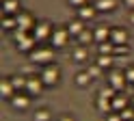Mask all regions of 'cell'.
I'll return each instance as SVG.
<instances>
[{"mask_svg": "<svg viewBox=\"0 0 134 121\" xmlns=\"http://www.w3.org/2000/svg\"><path fill=\"white\" fill-rule=\"evenodd\" d=\"M0 95L7 97V100H11L15 95V86L11 82V78H2V82H0Z\"/></svg>", "mask_w": 134, "mask_h": 121, "instance_id": "obj_8", "label": "cell"}, {"mask_svg": "<svg viewBox=\"0 0 134 121\" xmlns=\"http://www.w3.org/2000/svg\"><path fill=\"white\" fill-rule=\"evenodd\" d=\"M125 106H128V97L125 95H115L113 97V110L115 112H121Z\"/></svg>", "mask_w": 134, "mask_h": 121, "instance_id": "obj_12", "label": "cell"}, {"mask_svg": "<svg viewBox=\"0 0 134 121\" xmlns=\"http://www.w3.org/2000/svg\"><path fill=\"white\" fill-rule=\"evenodd\" d=\"M115 7H117V0H97L95 2L97 11H113Z\"/></svg>", "mask_w": 134, "mask_h": 121, "instance_id": "obj_16", "label": "cell"}, {"mask_svg": "<svg viewBox=\"0 0 134 121\" xmlns=\"http://www.w3.org/2000/svg\"><path fill=\"white\" fill-rule=\"evenodd\" d=\"M18 9H20V2H18V0H4V2H2V11H4L7 15L18 13Z\"/></svg>", "mask_w": 134, "mask_h": 121, "instance_id": "obj_15", "label": "cell"}, {"mask_svg": "<svg viewBox=\"0 0 134 121\" xmlns=\"http://www.w3.org/2000/svg\"><path fill=\"white\" fill-rule=\"evenodd\" d=\"M71 58H74V60H78V63H80V60H85V58H87V48L78 43V48L71 52Z\"/></svg>", "mask_w": 134, "mask_h": 121, "instance_id": "obj_17", "label": "cell"}, {"mask_svg": "<svg viewBox=\"0 0 134 121\" xmlns=\"http://www.w3.org/2000/svg\"><path fill=\"white\" fill-rule=\"evenodd\" d=\"M95 11H97L95 7H89V4H85V7H80V9H78V15H80V20H93Z\"/></svg>", "mask_w": 134, "mask_h": 121, "instance_id": "obj_14", "label": "cell"}, {"mask_svg": "<svg viewBox=\"0 0 134 121\" xmlns=\"http://www.w3.org/2000/svg\"><path fill=\"white\" fill-rule=\"evenodd\" d=\"M67 30H69V35H76V37H78V35H80L82 30H85V26H82V20H76V22H71Z\"/></svg>", "mask_w": 134, "mask_h": 121, "instance_id": "obj_19", "label": "cell"}, {"mask_svg": "<svg viewBox=\"0 0 134 121\" xmlns=\"http://www.w3.org/2000/svg\"><path fill=\"white\" fill-rule=\"evenodd\" d=\"M52 56H54V52H52V48H35L30 52V60L32 63H50L52 60Z\"/></svg>", "mask_w": 134, "mask_h": 121, "instance_id": "obj_1", "label": "cell"}, {"mask_svg": "<svg viewBox=\"0 0 134 121\" xmlns=\"http://www.w3.org/2000/svg\"><path fill=\"white\" fill-rule=\"evenodd\" d=\"M15 20H18V28L20 30H32V28H35V22H32V15L30 13H18V15H15Z\"/></svg>", "mask_w": 134, "mask_h": 121, "instance_id": "obj_5", "label": "cell"}, {"mask_svg": "<svg viewBox=\"0 0 134 121\" xmlns=\"http://www.w3.org/2000/svg\"><path fill=\"white\" fill-rule=\"evenodd\" d=\"M125 82H128V78H125V74H123V72H113L110 76H108V84L115 86L117 91H121L123 86H125Z\"/></svg>", "mask_w": 134, "mask_h": 121, "instance_id": "obj_7", "label": "cell"}, {"mask_svg": "<svg viewBox=\"0 0 134 121\" xmlns=\"http://www.w3.org/2000/svg\"><path fill=\"white\" fill-rule=\"evenodd\" d=\"M2 26L4 28H18V20H15V17H2Z\"/></svg>", "mask_w": 134, "mask_h": 121, "instance_id": "obj_27", "label": "cell"}, {"mask_svg": "<svg viewBox=\"0 0 134 121\" xmlns=\"http://www.w3.org/2000/svg\"><path fill=\"white\" fill-rule=\"evenodd\" d=\"M106 121H123V119H121V115H119V112H108Z\"/></svg>", "mask_w": 134, "mask_h": 121, "instance_id": "obj_29", "label": "cell"}, {"mask_svg": "<svg viewBox=\"0 0 134 121\" xmlns=\"http://www.w3.org/2000/svg\"><path fill=\"white\" fill-rule=\"evenodd\" d=\"M97 65H99V67H110V65H113V54H99Z\"/></svg>", "mask_w": 134, "mask_h": 121, "instance_id": "obj_22", "label": "cell"}, {"mask_svg": "<svg viewBox=\"0 0 134 121\" xmlns=\"http://www.w3.org/2000/svg\"><path fill=\"white\" fill-rule=\"evenodd\" d=\"M119 115H121L123 121H134V108H128V106H125V108L119 112Z\"/></svg>", "mask_w": 134, "mask_h": 121, "instance_id": "obj_26", "label": "cell"}, {"mask_svg": "<svg viewBox=\"0 0 134 121\" xmlns=\"http://www.w3.org/2000/svg\"><path fill=\"white\" fill-rule=\"evenodd\" d=\"M32 37L37 39V43L46 41L48 37H52V28H50L48 22H41V24H35V28H32Z\"/></svg>", "mask_w": 134, "mask_h": 121, "instance_id": "obj_3", "label": "cell"}, {"mask_svg": "<svg viewBox=\"0 0 134 121\" xmlns=\"http://www.w3.org/2000/svg\"><path fill=\"white\" fill-rule=\"evenodd\" d=\"M69 4H71L74 9H80V7L87 4V0H69Z\"/></svg>", "mask_w": 134, "mask_h": 121, "instance_id": "obj_30", "label": "cell"}, {"mask_svg": "<svg viewBox=\"0 0 134 121\" xmlns=\"http://www.w3.org/2000/svg\"><path fill=\"white\" fill-rule=\"evenodd\" d=\"M43 80H41V76H28V82H26V93L30 95H39L41 93V89H43Z\"/></svg>", "mask_w": 134, "mask_h": 121, "instance_id": "obj_4", "label": "cell"}, {"mask_svg": "<svg viewBox=\"0 0 134 121\" xmlns=\"http://www.w3.org/2000/svg\"><path fill=\"white\" fill-rule=\"evenodd\" d=\"M125 78H128V82H134V67H130L125 72Z\"/></svg>", "mask_w": 134, "mask_h": 121, "instance_id": "obj_32", "label": "cell"}, {"mask_svg": "<svg viewBox=\"0 0 134 121\" xmlns=\"http://www.w3.org/2000/svg\"><path fill=\"white\" fill-rule=\"evenodd\" d=\"M123 4L128 7V9H134V0H123Z\"/></svg>", "mask_w": 134, "mask_h": 121, "instance_id": "obj_33", "label": "cell"}, {"mask_svg": "<svg viewBox=\"0 0 134 121\" xmlns=\"http://www.w3.org/2000/svg\"><path fill=\"white\" fill-rule=\"evenodd\" d=\"M91 39H95V37H93V32H89L87 28H85V30H82V32L78 35V43H80V46H87V43H89Z\"/></svg>", "mask_w": 134, "mask_h": 121, "instance_id": "obj_21", "label": "cell"}, {"mask_svg": "<svg viewBox=\"0 0 134 121\" xmlns=\"http://www.w3.org/2000/svg\"><path fill=\"white\" fill-rule=\"evenodd\" d=\"M11 104H13V108H18V110H24V108H28V104H30V95H20V93H15L13 97H11Z\"/></svg>", "mask_w": 134, "mask_h": 121, "instance_id": "obj_9", "label": "cell"}, {"mask_svg": "<svg viewBox=\"0 0 134 121\" xmlns=\"http://www.w3.org/2000/svg\"><path fill=\"white\" fill-rule=\"evenodd\" d=\"M102 69H104V67H99V65L95 63V65H89V69H87V74H89L91 78H99V74H102Z\"/></svg>", "mask_w": 134, "mask_h": 121, "instance_id": "obj_25", "label": "cell"}, {"mask_svg": "<svg viewBox=\"0 0 134 121\" xmlns=\"http://www.w3.org/2000/svg\"><path fill=\"white\" fill-rule=\"evenodd\" d=\"M93 37H95V41H97V43L108 41V39H110V30H108V26H99V28L93 32Z\"/></svg>", "mask_w": 134, "mask_h": 121, "instance_id": "obj_11", "label": "cell"}, {"mask_svg": "<svg viewBox=\"0 0 134 121\" xmlns=\"http://www.w3.org/2000/svg\"><path fill=\"white\" fill-rule=\"evenodd\" d=\"M35 121H50V112L48 110H39L35 115Z\"/></svg>", "mask_w": 134, "mask_h": 121, "instance_id": "obj_28", "label": "cell"}, {"mask_svg": "<svg viewBox=\"0 0 134 121\" xmlns=\"http://www.w3.org/2000/svg\"><path fill=\"white\" fill-rule=\"evenodd\" d=\"M91 80H93V78H91V76H89L87 72H80V74L76 76V82H78L80 86H87V84H89Z\"/></svg>", "mask_w": 134, "mask_h": 121, "instance_id": "obj_23", "label": "cell"}, {"mask_svg": "<svg viewBox=\"0 0 134 121\" xmlns=\"http://www.w3.org/2000/svg\"><path fill=\"white\" fill-rule=\"evenodd\" d=\"M11 82H13V86H15V91H26V82H28V78H24V76H15V78H11Z\"/></svg>", "mask_w": 134, "mask_h": 121, "instance_id": "obj_18", "label": "cell"}, {"mask_svg": "<svg viewBox=\"0 0 134 121\" xmlns=\"http://www.w3.org/2000/svg\"><path fill=\"white\" fill-rule=\"evenodd\" d=\"M115 52V43L108 39V41H104V43H99V54H113Z\"/></svg>", "mask_w": 134, "mask_h": 121, "instance_id": "obj_20", "label": "cell"}, {"mask_svg": "<svg viewBox=\"0 0 134 121\" xmlns=\"http://www.w3.org/2000/svg\"><path fill=\"white\" fill-rule=\"evenodd\" d=\"M67 37H69V30L67 28H54L52 30V46H56V48H63L65 43H67Z\"/></svg>", "mask_w": 134, "mask_h": 121, "instance_id": "obj_6", "label": "cell"}, {"mask_svg": "<svg viewBox=\"0 0 134 121\" xmlns=\"http://www.w3.org/2000/svg\"><path fill=\"white\" fill-rule=\"evenodd\" d=\"M130 20H132V24H134V9H132V15H130Z\"/></svg>", "mask_w": 134, "mask_h": 121, "instance_id": "obj_35", "label": "cell"}, {"mask_svg": "<svg viewBox=\"0 0 134 121\" xmlns=\"http://www.w3.org/2000/svg\"><path fill=\"white\" fill-rule=\"evenodd\" d=\"M97 108L102 110V112H115L113 110V100L102 97V95H97Z\"/></svg>", "mask_w": 134, "mask_h": 121, "instance_id": "obj_13", "label": "cell"}, {"mask_svg": "<svg viewBox=\"0 0 134 121\" xmlns=\"http://www.w3.org/2000/svg\"><path fill=\"white\" fill-rule=\"evenodd\" d=\"M110 41L115 46H125V43H128V35H125L123 28H113L110 30Z\"/></svg>", "mask_w": 134, "mask_h": 121, "instance_id": "obj_10", "label": "cell"}, {"mask_svg": "<svg viewBox=\"0 0 134 121\" xmlns=\"http://www.w3.org/2000/svg\"><path fill=\"white\" fill-rule=\"evenodd\" d=\"M99 95H102V97H108V100H113L115 95H117V89H115V86H110V84H108V86H104V89L99 91Z\"/></svg>", "mask_w": 134, "mask_h": 121, "instance_id": "obj_24", "label": "cell"}, {"mask_svg": "<svg viewBox=\"0 0 134 121\" xmlns=\"http://www.w3.org/2000/svg\"><path fill=\"white\" fill-rule=\"evenodd\" d=\"M61 121H74V119H71V117H63Z\"/></svg>", "mask_w": 134, "mask_h": 121, "instance_id": "obj_34", "label": "cell"}, {"mask_svg": "<svg viewBox=\"0 0 134 121\" xmlns=\"http://www.w3.org/2000/svg\"><path fill=\"white\" fill-rule=\"evenodd\" d=\"M58 76H61V72H58L56 65H46V69L41 72V80L46 86H54L58 82Z\"/></svg>", "mask_w": 134, "mask_h": 121, "instance_id": "obj_2", "label": "cell"}, {"mask_svg": "<svg viewBox=\"0 0 134 121\" xmlns=\"http://www.w3.org/2000/svg\"><path fill=\"white\" fill-rule=\"evenodd\" d=\"M125 52H128V46H115L113 54H125Z\"/></svg>", "mask_w": 134, "mask_h": 121, "instance_id": "obj_31", "label": "cell"}]
</instances>
